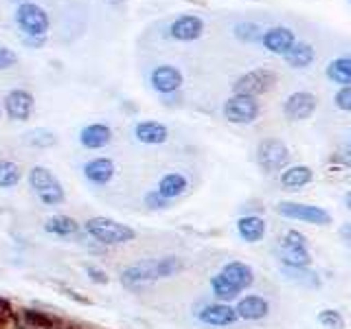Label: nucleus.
Masks as SVG:
<instances>
[{
    "label": "nucleus",
    "mask_w": 351,
    "mask_h": 329,
    "mask_svg": "<svg viewBox=\"0 0 351 329\" xmlns=\"http://www.w3.org/2000/svg\"><path fill=\"white\" fill-rule=\"evenodd\" d=\"M25 138L27 143H31V145H36V147H53L55 143H58V136L49 130H31L25 134Z\"/></svg>",
    "instance_id": "obj_30"
},
{
    "label": "nucleus",
    "mask_w": 351,
    "mask_h": 329,
    "mask_svg": "<svg viewBox=\"0 0 351 329\" xmlns=\"http://www.w3.org/2000/svg\"><path fill=\"white\" fill-rule=\"evenodd\" d=\"M18 64V53L7 47H0V71H7Z\"/></svg>",
    "instance_id": "obj_36"
},
{
    "label": "nucleus",
    "mask_w": 351,
    "mask_h": 329,
    "mask_svg": "<svg viewBox=\"0 0 351 329\" xmlns=\"http://www.w3.org/2000/svg\"><path fill=\"white\" fill-rule=\"evenodd\" d=\"M340 237H343L347 244L351 246V222H347V224H343L340 226Z\"/></svg>",
    "instance_id": "obj_38"
},
{
    "label": "nucleus",
    "mask_w": 351,
    "mask_h": 329,
    "mask_svg": "<svg viewBox=\"0 0 351 329\" xmlns=\"http://www.w3.org/2000/svg\"><path fill=\"white\" fill-rule=\"evenodd\" d=\"M86 233L106 246H119V244H128V241L136 239L134 228L110 217H90L86 222Z\"/></svg>",
    "instance_id": "obj_1"
},
{
    "label": "nucleus",
    "mask_w": 351,
    "mask_h": 329,
    "mask_svg": "<svg viewBox=\"0 0 351 329\" xmlns=\"http://www.w3.org/2000/svg\"><path fill=\"white\" fill-rule=\"evenodd\" d=\"M5 112L11 121H27L33 112V95L25 88H16L5 97Z\"/></svg>",
    "instance_id": "obj_12"
},
{
    "label": "nucleus",
    "mask_w": 351,
    "mask_h": 329,
    "mask_svg": "<svg viewBox=\"0 0 351 329\" xmlns=\"http://www.w3.org/2000/svg\"><path fill=\"white\" fill-rule=\"evenodd\" d=\"M277 255L281 259V266L288 268H310L312 266V255L307 250V239L299 230H288L279 241Z\"/></svg>",
    "instance_id": "obj_2"
},
{
    "label": "nucleus",
    "mask_w": 351,
    "mask_h": 329,
    "mask_svg": "<svg viewBox=\"0 0 351 329\" xmlns=\"http://www.w3.org/2000/svg\"><path fill=\"white\" fill-rule=\"evenodd\" d=\"M197 321L208 327H228V325H235L239 321V316L233 305L217 301V303L204 305L202 310L197 312Z\"/></svg>",
    "instance_id": "obj_9"
},
{
    "label": "nucleus",
    "mask_w": 351,
    "mask_h": 329,
    "mask_svg": "<svg viewBox=\"0 0 351 329\" xmlns=\"http://www.w3.org/2000/svg\"><path fill=\"white\" fill-rule=\"evenodd\" d=\"M145 204L149 208H154V211H158V208H167L169 206V200H167V197H162L158 193V189H154V191L145 193Z\"/></svg>",
    "instance_id": "obj_35"
},
{
    "label": "nucleus",
    "mask_w": 351,
    "mask_h": 329,
    "mask_svg": "<svg viewBox=\"0 0 351 329\" xmlns=\"http://www.w3.org/2000/svg\"><path fill=\"white\" fill-rule=\"evenodd\" d=\"M290 160V149L279 138H263L257 145V162L263 171H283Z\"/></svg>",
    "instance_id": "obj_6"
},
{
    "label": "nucleus",
    "mask_w": 351,
    "mask_h": 329,
    "mask_svg": "<svg viewBox=\"0 0 351 329\" xmlns=\"http://www.w3.org/2000/svg\"><path fill=\"white\" fill-rule=\"evenodd\" d=\"M277 82V75L268 69H255L246 75H241L239 80L233 84V90L235 95H248V97H257L268 93L272 84Z\"/></svg>",
    "instance_id": "obj_8"
},
{
    "label": "nucleus",
    "mask_w": 351,
    "mask_h": 329,
    "mask_svg": "<svg viewBox=\"0 0 351 329\" xmlns=\"http://www.w3.org/2000/svg\"><path fill=\"white\" fill-rule=\"evenodd\" d=\"M224 117L235 125H248L259 117V101L248 95H233L224 103Z\"/></svg>",
    "instance_id": "obj_7"
},
{
    "label": "nucleus",
    "mask_w": 351,
    "mask_h": 329,
    "mask_svg": "<svg viewBox=\"0 0 351 329\" xmlns=\"http://www.w3.org/2000/svg\"><path fill=\"white\" fill-rule=\"evenodd\" d=\"M349 58H351V53H349Z\"/></svg>",
    "instance_id": "obj_43"
},
{
    "label": "nucleus",
    "mask_w": 351,
    "mask_h": 329,
    "mask_svg": "<svg viewBox=\"0 0 351 329\" xmlns=\"http://www.w3.org/2000/svg\"><path fill=\"white\" fill-rule=\"evenodd\" d=\"M318 323L327 329H345V325H347L343 314H340L338 310H323L321 314H318Z\"/></svg>",
    "instance_id": "obj_32"
},
{
    "label": "nucleus",
    "mask_w": 351,
    "mask_h": 329,
    "mask_svg": "<svg viewBox=\"0 0 351 329\" xmlns=\"http://www.w3.org/2000/svg\"><path fill=\"white\" fill-rule=\"evenodd\" d=\"M149 84H152V88L156 93L171 95V93H176L182 86V73L176 69V66L162 64V66H156V69L152 71Z\"/></svg>",
    "instance_id": "obj_11"
},
{
    "label": "nucleus",
    "mask_w": 351,
    "mask_h": 329,
    "mask_svg": "<svg viewBox=\"0 0 351 329\" xmlns=\"http://www.w3.org/2000/svg\"><path fill=\"white\" fill-rule=\"evenodd\" d=\"M16 22L27 36L36 38V40H42L47 36V31L51 27L49 14L36 3H20L16 9Z\"/></svg>",
    "instance_id": "obj_4"
},
{
    "label": "nucleus",
    "mask_w": 351,
    "mask_h": 329,
    "mask_svg": "<svg viewBox=\"0 0 351 329\" xmlns=\"http://www.w3.org/2000/svg\"><path fill=\"white\" fill-rule=\"evenodd\" d=\"M29 184L31 189L36 191V195L40 197V202H44L47 206H55L64 202V186L62 182L55 178V175L47 169V167H33L29 171Z\"/></svg>",
    "instance_id": "obj_3"
},
{
    "label": "nucleus",
    "mask_w": 351,
    "mask_h": 329,
    "mask_svg": "<svg viewBox=\"0 0 351 329\" xmlns=\"http://www.w3.org/2000/svg\"><path fill=\"white\" fill-rule=\"evenodd\" d=\"M134 136L143 145H162L169 138V130L158 121H141L134 125Z\"/></svg>",
    "instance_id": "obj_17"
},
{
    "label": "nucleus",
    "mask_w": 351,
    "mask_h": 329,
    "mask_svg": "<svg viewBox=\"0 0 351 329\" xmlns=\"http://www.w3.org/2000/svg\"><path fill=\"white\" fill-rule=\"evenodd\" d=\"M294 42H296L294 31L288 27H272L268 31H263L261 36V44L274 55H285L294 47Z\"/></svg>",
    "instance_id": "obj_14"
},
{
    "label": "nucleus",
    "mask_w": 351,
    "mask_h": 329,
    "mask_svg": "<svg viewBox=\"0 0 351 329\" xmlns=\"http://www.w3.org/2000/svg\"><path fill=\"white\" fill-rule=\"evenodd\" d=\"M224 274V277L233 283V285H237V288L244 292L246 288H250L252 285V281H255V274H252V268L250 266H246L244 261H228L226 266L219 270Z\"/></svg>",
    "instance_id": "obj_22"
},
{
    "label": "nucleus",
    "mask_w": 351,
    "mask_h": 329,
    "mask_svg": "<svg viewBox=\"0 0 351 329\" xmlns=\"http://www.w3.org/2000/svg\"><path fill=\"white\" fill-rule=\"evenodd\" d=\"M235 310H237V316L241 318V321H261V318L268 316L270 305L263 296L248 294V296H244V299L237 301Z\"/></svg>",
    "instance_id": "obj_15"
},
{
    "label": "nucleus",
    "mask_w": 351,
    "mask_h": 329,
    "mask_svg": "<svg viewBox=\"0 0 351 329\" xmlns=\"http://www.w3.org/2000/svg\"><path fill=\"white\" fill-rule=\"evenodd\" d=\"M86 272H88V277H90L95 283H99V285H106V283H108V274H106L101 268L88 266V268H86Z\"/></svg>",
    "instance_id": "obj_37"
},
{
    "label": "nucleus",
    "mask_w": 351,
    "mask_h": 329,
    "mask_svg": "<svg viewBox=\"0 0 351 329\" xmlns=\"http://www.w3.org/2000/svg\"><path fill=\"white\" fill-rule=\"evenodd\" d=\"M316 110V95L307 90H296L292 93L283 103V114L290 121H305L314 114Z\"/></svg>",
    "instance_id": "obj_10"
},
{
    "label": "nucleus",
    "mask_w": 351,
    "mask_h": 329,
    "mask_svg": "<svg viewBox=\"0 0 351 329\" xmlns=\"http://www.w3.org/2000/svg\"><path fill=\"white\" fill-rule=\"evenodd\" d=\"M235 36L244 42H255V40H261L263 33L259 31L257 25H252V22H239L235 27Z\"/></svg>",
    "instance_id": "obj_33"
},
{
    "label": "nucleus",
    "mask_w": 351,
    "mask_h": 329,
    "mask_svg": "<svg viewBox=\"0 0 351 329\" xmlns=\"http://www.w3.org/2000/svg\"><path fill=\"white\" fill-rule=\"evenodd\" d=\"M84 175L93 184H108L114 178V162L110 158H93L84 164Z\"/></svg>",
    "instance_id": "obj_19"
},
{
    "label": "nucleus",
    "mask_w": 351,
    "mask_h": 329,
    "mask_svg": "<svg viewBox=\"0 0 351 329\" xmlns=\"http://www.w3.org/2000/svg\"><path fill=\"white\" fill-rule=\"evenodd\" d=\"M277 213L288 217V219H299V222L305 224H314V226H327L332 224V213L325 211L321 206H314V204H301V202H279L277 206Z\"/></svg>",
    "instance_id": "obj_5"
},
{
    "label": "nucleus",
    "mask_w": 351,
    "mask_h": 329,
    "mask_svg": "<svg viewBox=\"0 0 351 329\" xmlns=\"http://www.w3.org/2000/svg\"><path fill=\"white\" fill-rule=\"evenodd\" d=\"M345 206H347L349 211H351V189H349V191L345 193Z\"/></svg>",
    "instance_id": "obj_40"
},
{
    "label": "nucleus",
    "mask_w": 351,
    "mask_h": 329,
    "mask_svg": "<svg viewBox=\"0 0 351 329\" xmlns=\"http://www.w3.org/2000/svg\"><path fill=\"white\" fill-rule=\"evenodd\" d=\"M182 268V261L178 257H162V259H156V270H158V279L162 277H171V274H176Z\"/></svg>",
    "instance_id": "obj_31"
},
{
    "label": "nucleus",
    "mask_w": 351,
    "mask_h": 329,
    "mask_svg": "<svg viewBox=\"0 0 351 329\" xmlns=\"http://www.w3.org/2000/svg\"><path fill=\"white\" fill-rule=\"evenodd\" d=\"M316 58L312 44L307 42H294V47L283 55V60L288 62L292 69H307Z\"/></svg>",
    "instance_id": "obj_24"
},
{
    "label": "nucleus",
    "mask_w": 351,
    "mask_h": 329,
    "mask_svg": "<svg viewBox=\"0 0 351 329\" xmlns=\"http://www.w3.org/2000/svg\"><path fill=\"white\" fill-rule=\"evenodd\" d=\"M314 178V171L312 167H307V164H292V167H285L281 171V184L285 186V189L290 191H299L303 189L305 184H310Z\"/></svg>",
    "instance_id": "obj_20"
},
{
    "label": "nucleus",
    "mask_w": 351,
    "mask_h": 329,
    "mask_svg": "<svg viewBox=\"0 0 351 329\" xmlns=\"http://www.w3.org/2000/svg\"><path fill=\"white\" fill-rule=\"evenodd\" d=\"M186 189H189V180H186L184 173L178 171H171V173H165L160 182H158V193L167 200H173V197H180Z\"/></svg>",
    "instance_id": "obj_23"
},
{
    "label": "nucleus",
    "mask_w": 351,
    "mask_h": 329,
    "mask_svg": "<svg viewBox=\"0 0 351 329\" xmlns=\"http://www.w3.org/2000/svg\"><path fill=\"white\" fill-rule=\"evenodd\" d=\"M204 31V22L200 16H191V14H184L178 16L169 27V33L173 40H180V42H193L202 36Z\"/></svg>",
    "instance_id": "obj_13"
},
{
    "label": "nucleus",
    "mask_w": 351,
    "mask_h": 329,
    "mask_svg": "<svg viewBox=\"0 0 351 329\" xmlns=\"http://www.w3.org/2000/svg\"><path fill=\"white\" fill-rule=\"evenodd\" d=\"M44 230H47V233H53V235H60V237H69V235H75L77 230H80V224H77L75 219L69 215H53L47 219Z\"/></svg>",
    "instance_id": "obj_27"
},
{
    "label": "nucleus",
    "mask_w": 351,
    "mask_h": 329,
    "mask_svg": "<svg viewBox=\"0 0 351 329\" xmlns=\"http://www.w3.org/2000/svg\"><path fill=\"white\" fill-rule=\"evenodd\" d=\"M281 274L288 281L292 283H299V285H307V288H318L321 285V277L310 270V268H288V266H281Z\"/></svg>",
    "instance_id": "obj_28"
},
{
    "label": "nucleus",
    "mask_w": 351,
    "mask_h": 329,
    "mask_svg": "<svg viewBox=\"0 0 351 329\" xmlns=\"http://www.w3.org/2000/svg\"><path fill=\"white\" fill-rule=\"evenodd\" d=\"M340 162L343 164H347V167H351V149H347V151H340V156H336Z\"/></svg>",
    "instance_id": "obj_39"
},
{
    "label": "nucleus",
    "mask_w": 351,
    "mask_h": 329,
    "mask_svg": "<svg viewBox=\"0 0 351 329\" xmlns=\"http://www.w3.org/2000/svg\"><path fill=\"white\" fill-rule=\"evenodd\" d=\"M211 290H213V296L217 301H222V303H228V301H233L237 299V296L241 294V290L237 288V285L230 283L222 272H217L211 277Z\"/></svg>",
    "instance_id": "obj_26"
},
{
    "label": "nucleus",
    "mask_w": 351,
    "mask_h": 329,
    "mask_svg": "<svg viewBox=\"0 0 351 329\" xmlns=\"http://www.w3.org/2000/svg\"><path fill=\"white\" fill-rule=\"evenodd\" d=\"M237 235L248 244H257L266 235V222L259 215H241L237 219Z\"/></svg>",
    "instance_id": "obj_21"
},
{
    "label": "nucleus",
    "mask_w": 351,
    "mask_h": 329,
    "mask_svg": "<svg viewBox=\"0 0 351 329\" xmlns=\"http://www.w3.org/2000/svg\"><path fill=\"white\" fill-rule=\"evenodd\" d=\"M104 3H123V0H104Z\"/></svg>",
    "instance_id": "obj_41"
},
{
    "label": "nucleus",
    "mask_w": 351,
    "mask_h": 329,
    "mask_svg": "<svg viewBox=\"0 0 351 329\" xmlns=\"http://www.w3.org/2000/svg\"><path fill=\"white\" fill-rule=\"evenodd\" d=\"M334 103H336V108L345 110V112H351V84L349 86H343L334 95Z\"/></svg>",
    "instance_id": "obj_34"
},
{
    "label": "nucleus",
    "mask_w": 351,
    "mask_h": 329,
    "mask_svg": "<svg viewBox=\"0 0 351 329\" xmlns=\"http://www.w3.org/2000/svg\"><path fill=\"white\" fill-rule=\"evenodd\" d=\"M110 141H112V130L104 123L84 125L80 132V143L86 149H101V147L110 145Z\"/></svg>",
    "instance_id": "obj_18"
},
{
    "label": "nucleus",
    "mask_w": 351,
    "mask_h": 329,
    "mask_svg": "<svg viewBox=\"0 0 351 329\" xmlns=\"http://www.w3.org/2000/svg\"><path fill=\"white\" fill-rule=\"evenodd\" d=\"M20 178L22 173L18 164L0 158V189H11V186H16L20 182Z\"/></svg>",
    "instance_id": "obj_29"
},
{
    "label": "nucleus",
    "mask_w": 351,
    "mask_h": 329,
    "mask_svg": "<svg viewBox=\"0 0 351 329\" xmlns=\"http://www.w3.org/2000/svg\"><path fill=\"white\" fill-rule=\"evenodd\" d=\"M0 114H3V108H0Z\"/></svg>",
    "instance_id": "obj_42"
},
{
    "label": "nucleus",
    "mask_w": 351,
    "mask_h": 329,
    "mask_svg": "<svg viewBox=\"0 0 351 329\" xmlns=\"http://www.w3.org/2000/svg\"><path fill=\"white\" fill-rule=\"evenodd\" d=\"M327 80L334 82V84H343V86H349L351 84V58H336L327 64Z\"/></svg>",
    "instance_id": "obj_25"
},
{
    "label": "nucleus",
    "mask_w": 351,
    "mask_h": 329,
    "mask_svg": "<svg viewBox=\"0 0 351 329\" xmlns=\"http://www.w3.org/2000/svg\"><path fill=\"white\" fill-rule=\"evenodd\" d=\"M158 279V270H156V261H143L136 266H130L121 274V281L130 288H138V285H145Z\"/></svg>",
    "instance_id": "obj_16"
}]
</instances>
